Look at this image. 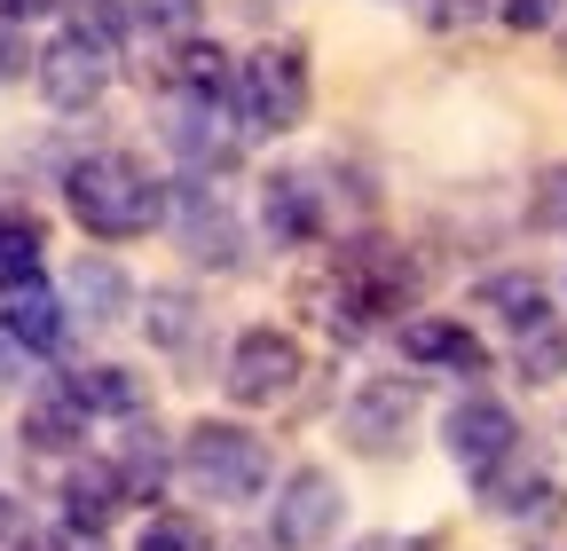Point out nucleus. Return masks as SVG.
I'll list each match as a JSON object with an SVG mask.
<instances>
[{
  "label": "nucleus",
  "mask_w": 567,
  "mask_h": 551,
  "mask_svg": "<svg viewBox=\"0 0 567 551\" xmlns=\"http://www.w3.org/2000/svg\"><path fill=\"white\" fill-rule=\"evenodd\" d=\"M0 339H9L17 355H55L63 339H71V308L55 292L24 284V292H9V308H0Z\"/></svg>",
  "instance_id": "17"
},
{
  "label": "nucleus",
  "mask_w": 567,
  "mask_h": 551,
  "mask_svg": "<svg viewBox=\"0 0 567 551\" xmlns=\"http://www.w3.org/2000/svg\"><path fill=\"white\" fill-rule=\"evenodd\" d=\"M55 9H71V32H87V40H103V48H118L126 24H134L126 0H55Z\"/></svg>",
  "instance_id": "25"
},
{
  "label": "nucleus",
  "mask_w": 567,
  "mask_h": 551,
  "mask_svg": "<svg viewBox=\"0 0 567 551\" xmlns=\"http://www.w3.org/2000/svg\"><path fill=\"white\" fill-rule=\"evenodd\" d=\"M63 308L87 315V323H126V308H134L126 268L111 252H80V260H71V284H63Z\"/></svg>",
  "instance_id": "16"
},
{
  "label": "nucleus",
  "mask_w": 567,
  "mask_h": 551,
  "mask_svg": "<svg viewBox=\"0 0 567 551\" xmlns=\"http://www.w3.org/2000/svg\"><path fill=\"white\" fill-rule=\"evenodd\" d=\"M134 551H197V528H189V520H151Z\"/></svg>",
  "instance_id": "30"
},
{
  "label": "nucleus",
  "mask_w": 567,
  "mask_h": 551,
  "mask_svg": "<svg viewBox=\"0 0 567 551\" xmlns=\"http://www.w3.org/2000/svg\"><path fill=\"white\" fill-rule=\"evenodd\" d=\"M182 480L213 505H252L268 489V441L252 426H229V418H197L182 434Z\"/></svg>",
  "instance_id": "4"
},
{
  "label": "nucleus",
  "mask_w": 567,
  "mask_h": 551,
  "mask_svg": "<svg viewBox=\"0 0 567 551\" xmlns=\"http://www.w3.org/2000/svg\"><path fill=\"white\" fill-rule=\"evenodd\" d=\"M425 17L434 24H481V17H496V0H434Z\"/></svg>",
  "instance_id": "31"
},
{
  "label": "nucleus",
  "mask_w": 567,
  "mask_h": 551,
  "mask_svg": "<svg viewBox=\"0 0 567 551\" xmlns=\"http://www.w3.org/2000/svg\"><path fill=\"white\" fill-rule=\"evenodd\" d=\"M118 505H126V489H118V472H111V457H80L63 472V528L71 536H103L111 520H118Z\"/></svg>",
  "instance_id": "15"
},
{
  "label": "nucleus",
  "mask_w": 567,
  "mask_h": 551,
  "mask_svg": "<svg viewBox=\"0 0 567 551\" xmlns=\"http://www.w3.org/2000/svg\"><path fill=\"white\" fill-rule=\"evenodd\" d=\"M63 394L87 409V418H134L142 409V378L134 371H118V363H87V371H71L63 378Z\"/></svg>",
  "instance_id": "21"
},
{
  "label": "nucleus",
  "mask_w": 567,
  "mask_h": 551,
  "mask_svg": "<svg viewBox=\"0 0 567 551\" xmlns=\"http://www.w3.org/2000/svg\"><path fill=\"white\" fill-rule=\"evenodd\" d=\"M481 497H488V512H505V520H551V512L567 505L559 480H551L536 457H520V441L481 472Z\"/></svg>",
  "instance_id": "12"
},
{
  "label": "nucleus",
  "mask_w": 567,
  "mask_h": 551,
  "mask_svg": "<svg viewBox=\"0 0 567 551\" xmlns=\"http://www.w3.org/2000/svg\"><path fill=\"white\" fill-rule=\"evenodd\" d=\"M323 323L339 331V339H363L371 323H394V315H410L417 308V260L402 252V245H386V237H354V245H339L331 252V292H323Z\"/></svg>",
  "instance_id": "2"
},
{
  "label": "nucleus",
  "mask_w": 567,
  "mask_h": 551,
  "mask_svg": "<svg viewBox=\"0 0 567 551\" xmlns=\"http://www.w3.org/2000/svg\"><path fill=\"white\" fill-rule=\"evenodd\" d=\"M111 472H118L126 505H158V489L174 480V449H166V434H158V426H134L126 449L111 457Z\"/></svg>",
  "instance_id": "18"
},
{
  "label": "nucleus",
  "mask_w": 567,
  "mask_h": 551,
  "mask_svg": "<svg viewBox=\"0 0 567 551\" xmlns=\"http://www.w3.org/2000/svg\"><path fill=\"white\" fill-rule=\"evenodd\" d=\"M567 17V0H496V24H513V32H551Z\"/></svg>",
  "instance_id": "29"
},
{
  "label": "nucleus",
  "mask_w": 567,
  "mask_h": 551,
  "mask_svg": "<svg viewBox=\"0 0 567 551\" xmlns=\"http://www.w3.org/2000/svg\"><path fill=\"white\" fill-rule=\"evenodd\" d=\"M544 551H567V505L551 512V543H544Z\"/></svg>",
  "instance_id": "34"
},
{
  "label": "nucleus",
  "mask_w": 567,
  "mask_h": 551,
  "mask_svg": "<svg viewBox=\"0 0 567 551\" xmlns=\"http://www.w3.org/2000/svg\"><path fill=\"white\" fill-rule=\"evenodd\" d=\"M174 229H182V252H189L197 268H221V276L245 268V229H237V214H229V197L205 189V174L174 189Z\"/></svg>",
  "instance_id": "9"
},
{
  "label": "nucleus",
  "mask_w": 567,
  "mask_h": 551,
  "mask_svg": "<svg viewBox=\"0 0 567 551\" xmlns=\"http://www.w3.org/2000/svg\"><path fill=\"white\" fill-rule=\"evenodd\" d=\"M63 205L95 245H134L166 221V181H151V166L126 150H95L63 166Z\"/></svg>",
  "instance_id": "1"
},
{
  "label": "nucleus",
  "mask_w": 567,
  "mask_h": 551,
  "mask_svg": "<svg viewBox=\"0 0 567 551\" xmlns=\"http://www.w3.org/2000/svg\"><path fill=\"white\" fill-rule=\"evenodd\" d=\"M229 72H237V63H229L221 48H205L197 32H189L182 55H174V87H182L189 103H221V111H229Z\"/></svg>",
  "instance_id": "23"
},
{
  "label": "nucleus",
  "mask_w": 567,
  "mask_h": 551,
  "mask_svg": "<svg viewBox=\"0 0 567 551\" xmlns=\"http://www.w3.org/2000/svg\"><path fill=\"white\" fill-rule=\"evenodd\" d=\"M166 143L182 150L189 174H229V166H237V126H229L221 103H189V95H182V111H174V126H166Z\"/></svg>",
  "instance_id": "13"
},
{
  "label": "nucleus",
  "mask_w": 567,
  "mask_h": 551,
  "mask_svg": "<svg viewBox=\"0 0 567 551\" xmlns=\"http://www.w3.org/2000/svg\"><path fill=\"white\" fill-rule=\"evenodd\" d=\"M260 229H268L276 252L316 245L323 237V189H316V174H268L260 181Z\"/></svg>",
  "instance_id": "11"
},
{
  "label": "nucleus",
  "mask_w": 567,
  "mask_h": 551,
  "mask_svg": "<svg viewBox=\"0 0 567 551\" xmlns=\"http://www.w3.org/2000/svg\"><path fill=\"white\" fill-rule=\"evenodd\" d=\"M339 512H347L339 472L292 465V472L276 480V505H268V543H276V551H323V543L339 536Z\"/></svg>",
  "instance_id": "6"
},
{
  "label": "nucleus",
  "mask_w": 567,
  "mask_h": 551,
  "mask_svg": "<svg viewBox=\"0 0 567 551\" xmlns=\"http://www.w3.org/2000/svg\"><path fill=\"white\" fill-rule=\"evenodd\" d=\"M300 378H308V347H300L292 331H276V323H252L237 347H229V371H221V386H229L237 409H276V402H292Z\"/></svg>",
  "instance_id": "5"
},
{
  "label": "nucleus",
  "mask_w": 567,
  "mask_h": 551,
  "mask_svg": "<svg viewBox=\"0 0 567 551\" xmlns=\"http://www.w3.org/2000/svg\"><path fill=\"white\" fill-rule=\"evenodd\" d=\"M442 441H450L457 472H473V480H481L496 457H505V449L520 441V418H513V409L496 402V394H465V402L450 409V418H442Z\"/></svg>",
  "instance_id": "10"
},
{
  "label": "nucleus",
  "mask_w": 567,
  "mask_h": 551,
  "mask_svg": "<svg viewBox=\"0 0 567 551\" xmlns=\"http://www.w3.org/2000/svg\"><path fill=\"white\" fill-rule=\"evenodd\" d=\"M32 80H40V95L55 111H95L103 87H111V48L87 40V32H63V40H48L32 55Z\"/></svg>",
  "instance_id": "7"
},
{
  "label": "nucleus",
  "mask_w": 567,
  "mask_h": 551,
  "mask_svg": "<svg viewBox=\"0 0 567 551\" xmlns=\"http://www.w3.org/2000/svg\"><path fill=\"white\" fill-rule=\"evenodd\" d=\"M142 331H151V347L189 355V347H197V300H189L182 284H158V292H151V315H142Z\"/></svg>",
  "instance_id": "24"
},
{
  "label": "nucleus",
  "mask_w": 567,
  "mask_h": 551,
  "mask_svg": "<svg viewBox=\"0 0 567 551\" xmlns=\"http://www.w3.org/2000/svg\"><path fill=\"white\" fill-rule=\"evenodd\" d=\"M308 103H316V80H308L300 40H268L229 72V111L245 118V134H292L308 118Z\"/></svg>",
  "instance_id": "3"
},
{
  "label": "nucleus",
  "mask_w": 567,
  "mask_h": 551,
  "mask_svg": "<svg viewBox=\"0 0 567 551\" xmlns=\"http://www.w3.org/2000/svg\"><path fill=\"white\" fill-rule=\"evenodd\" d=\"M410 418H417V378H363L347 394V409H339V434L363 457H394Z\"/></svg>",
  "instance_id": "8"
},
{
  "label": "nucleus",
  "mask_w": 567,
  "mask_h": 551,
  "mask_svg": "<svg viewBox=\"0 0 567 551\" xmlns=\"http://www.w3.org/2000/svg\"><path fill=\"white\" fill-rule=\"evenodd\" d=\"M32 72V40H24V17L0 9V87H17Z\"/></svg>",
  "instance_id": "28"
},
{
  "label": "nucleus",
  "mask_w": 567,
  "mask_h": 551,
  "mask_svg": "<svg viewBox=\"0 0 567 551\" xmlns=\"http://www.w3.org/2000/svg\"><path fill=\"white\" fill-rule=\"evenodd\" d=\"M0 9H9V17H24V24H32L40 9H55V0H0Z\"/></svg>",
  "instance_id": "33"
},
{
  "label": "nucleus",
  "mask_w": 567,
  "mask_h": 551,
  "mask_svg": "<svg viewBox=\"0 0 567 551\" xmlns=\"http://www.w3.org/2000/svg\"><path fill=\"white\" fill-rule=\"evenodd\" d=\"M402 355L425 363V371H457V378H481L488 371V347H481L457 315H410L402 323Z\"/></svg>",
  "instance_id": "14"
},
{
  "label": "nucleus",
  "mask_w": 567,
  "mask_h": 551,
  "mask_svg": "<svg viewBox=\"0 0 567 551\" xmlns=\"http://www.w3.org/2000/svg\"><path fill=\"white\" fill-rule=\"evenodd\" d=\"M520 378H528V386L567 378V331H559V323H544V331H528V339H520Z\"/></svg>",
  "instance_id": "26"
},
{
  "label": "nucleus",
  "mask_w": 567,
  "mask_h": 551,
  "mask_svg": "<svg viewBox=\"0 0 567 551\" xmlns=\"http://www.w3.org/2000/svg\"><path fill=\"white\" fill-rule=\"evenodd\" d=\"M40 276H48V237H40V221L17 214V205H0V300L24 292V284H40Z\"/></svg>",
  "instance_id": "20"
},
{
  "label": "nucleus",
  "mask_w": 567,
  "mask_h": 551,
  "mask_svg": "<svg viewBox=\"0 0 567 551\" xmlns=\"http://www.w3.org/2000/svg\"><path fill=\"white\" fill-rule=\"evenodd\" d=\"M481 308L505 323V331H520V339L551 323V292L536 284V276H520V268H513V276H488V284H481Z\"/></svg>",
  "instance_id": "22"
},
{
  "label": "nucleus",
  "mask_w": 567,
  "mask_h": 551,
  "mask_svg": "<svg viewBox=\"0 0 567 551\" xmlns=\"http://www.w3.org/2000/svg\"><path fill=\"white\" fill-rule=\"evenodd\" d=\"M134 17L151 24V32H166V40H189L197 17H205V0H134Z\"/></svg>",
  "instance_id": "27"
},
{
  "label": "nucleus",
  "mask_w": 567,
  "mask_h": 551,
  "mask_svg": "<svg viewBox=\"0 0 567 551\" xmlns=\"http://www.w3.org/2000/svg\"><path fill=\"white\" fill-rule=\"evenodd\" d=\"M17 378H24V355L9 347V339H0V394H17Z\"/></svg>",
  "instance_id": "32"
},
{
  "label": "nucleus",
  "mask_w": 567,
  "mask_h": 551,
  "mask_svg": "<svg viewBox=\"0 0 567 551\" xmlns=\"http://www.w3.org/2000/svg\"><path fill=\"white\" fill-rule=\"evenodd\" d=\"M363 551H386V543H363Z\"/></svg>",
  "instance_id": "35"
},
{
  "label": "nucleus",
  "mask_w": 567,
  "mask_h": 551,
  "mask_svg": "<svg viewBox=\"0 0 567 551\" xmlns=\"http://www.w3.org/2000/svg\"><path fill=\"white\" fill-rule=\"evenodd\" d=\"M80 441H87V409L71 402L63 386H48V394L24 409V449H32V457H71Z\"/></svg>",
  "instance_id": "19"
}]
</instances>
